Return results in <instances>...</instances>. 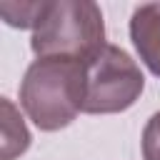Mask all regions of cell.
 Returning a JSON list of instances; mask_svg holds the SVG:
<instances>
[{"mask_svg": "<svg viewBox=\"0 0 160 160\" xmlns=\"http://www.w3.org/2000/svg\"><path fill=\"white\" fill-rule=\"evenodd\" d=\"M42 10H45V0H40V2H10V0L0 2V15L10 28H30V30H35Z\"/></svg>", "mask_w": 160, "mask_h": 160, "instance_id": "6", "label": "cell"}, {"mask_svg": "<svg viewBox=\"0 0 160 160\" xmlns=\"http://www.w3.org/2000/svg\"><path fill=\"white\" fill-rule=\"evenodd\" d=\"M88 90L82 112L110 115L128 110L142 92L145 78L138 62L118 45H105L88 62Z\"/></svg>", "mask_w": 160, "mask_h": 160, "instance_id": "3", "label": "cell"}, {"mask_svg": "<svg viewBox=\"0 0 160 160\" xmlns=\"http://www.w3.org/2000/svg\"><path fill=\"white\" fill-rule=\"evenodd\" d=\"M142 158L160 160V110L148 120V125L142 130Z\"/></svg>", "mask_w": 160, "mask_h": 160, "instance_id": "7", "label": "cell"}, {"mask_svg": "<svg viewBox=\"0 0 160 160\" xmlns=\"http://www.w3.org/2000/svg\"><path fill=\"white\" fill-rule=\"evenodd\" d=\"M105 45L102 10L88 0H45V10L30 40L38 58H75L82 62Z\"/></svg>", "mask_w": 160, "mask_h": 160, "instance_id": "2", "label": "cell"}, {"mask_svg": "<svg viewBox=\"0 0 160 160\" xmlns=\"http://www.w3.org/2000/svg\"><path fill=\"white\" fill-rule=\"evenodd\" d=\"M30 145V132L15 110V105L2 98V160H12L15 155H22Z\"/></svg>", "mask_w": 160, "mask_h": 160, "instance_id": "5", "label": "cell"}, {"mask_svg": "<svg viewBox=\"0 0 160 160\" xmlns=\"http://www.w3.org/2000/svg\"><path fill=\"white\" fill-rule=\"evenodd\" d=\"M88 68L75 58H38L20 82V105L40 130L70 125L85 108Z\"/></svg>", "mask_w": 160, "mask_h": 160, "instance_id": "1", "label": "cell"}, {"mask_svg": "<svg viewBox=\"0 0 160 160\" xmlns=\"http://www.w3.org/2000/svg\"><path fill=\"white\" fill-rule=\"evenodd\" d=\"M130 40L142 65L160 78V2L135 8L130 18Z\"/></svg>", "mask_w": 160, "mask_h": 160, "instance_id": "4", "label": "cell"}]
</instances>
